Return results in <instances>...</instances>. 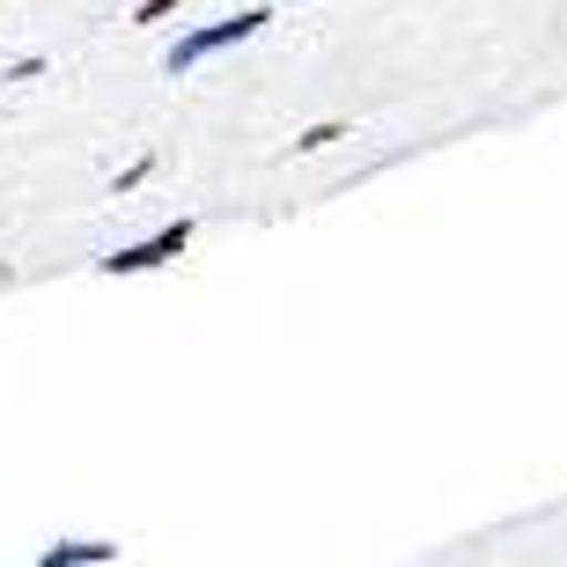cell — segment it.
Listing matches in <instances>:
<instances>
[{
	"mask_svg": "<svg viewBox=\"0 0 567 567\" xmlns=\"http://www.w3.org/2000/svg\"><path fill=\"white\" fill-rule=\"evenodd\" d=\"M274 22V8H236V16H221V22H199V30H185V38L169 44V74H192V66H207L214 52H229V44H251L258 30Z\"/></svg>",
	"mask_w": 567,
	"mask_h": 567,
	"instance_id": "cell-1",
	"label": "cell"
},
{
	"mask_svg": "<svg viewBox=\"0 0 567 567\" xmlns=\"http://www.w3.org/2000/svg\"><path fill=\"white\" fill-rule=\"evenodd\" d=\"M185 244H192V221L177 214L169 229H155L147 244H126V251H111V258H96L104 274H155V266H169V258H185Z\"/></svg>",
	"mask_w": 567,
	"mask_h": 567,
	"instance_id": "cell-2",
	"label": "cell"
},
{
	"mask_svg": "<svg viewBox=\"0 0 567 567\" xmlns=\"http://www.w3.org/2000/svg\"><path fill=\"white\" fill-rule=\"evenodd\" d=\"M104 560H118L111 538H60V546L38 553V567H104Z\"/></svg>",
	"mask_w": 567,
	"mask_h": 567,
	"instance_id": "cell-3",
	"label": "cell"
},
{
	"mask_svg": "<svg viewBox=\"0 0 567 567\" xmlns=\"http://www.w3.org/2000/svg\"><path fill=\"white\" fill-rule=\"evenodd\" d=\"M332 141H347V126H332V118L310 126V133H295V147H332Z\"/></svg>",
	"mask_w": 567,
	"mask_h": 567,
	"instance_id": "cell-4",
	"label": "cell"
},
{
	"mask_svg": "<svg viewBox=\"0 0 567 567\" xmlns=\"http://www.w3.org/2000/svg\"><path fill=\"white\" fill-rule=\"evenodd\" d=\"M169 8H177V0H141V8H133V22H163Z\"/></svg>",
	"mask_w": 567,
	"mask_h": 567,
	"instance_id": "cell-5",
	"label": "cell"
}]
</instances>
